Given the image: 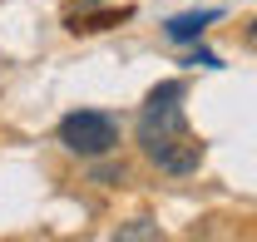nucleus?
Here are the masks:
<instances>
[{"label":"nucleus","mask_w":257,"mask_h":242,"mask_svg":"<svg viewBox=\"0 0 257 242\" xmlns=\"http://www.w3.org/2000/svg\"><path fill=\"white\" fill-rule=\"evenodd\" d=\"M139 149L168 178L198 173L203 144L188 134V119H183V79H163L149 89L144 109H139Z\"/></svg>","instance_id":"1"},{"label":"nucleus","mask_w":257,"mask_h":242,"mask_svg":"<svg viewBox=\"0 0 257 242\" xmlns=\"http://www.w3.org/2000/svg\"><path fill=\"white\" fill-rule=\"evenodd\" d=\"M60 144L79 158H109L119 149V119L104 109H69L60 119Z\"/></svg>","instance_id":"2"},{"label":"nucleus","mask_w":257,"mask_h":242,"mask_svg":"<svg viewBox=\"0 0 257 242\" xmlns=\"http://www.w3.org/2000/svg\"><path fill=\"white\" fill-rule=\"evenodd\" d=\"M213 20H223V10H213V5H208V10H183V15H173V20L163 25V35L178 40V45H188V40H198Z\"/></svg>","instance_id":"3"},{"label":"nucleus","mask_w":257,"mask_h":242,"mask_svg":"<svg viewBox=\"0 0 257 242\" xmlns=\"http://www.w3.org/2000/svg\"><path fill=\"white\" fill-rule=\"evenodd\" d=\"M134 10H89V15H69V30L74 35H94V30H109V25H119L128 20Z\"/></svg>","instance_id":"4"},{"label":"nucleus","mask_w":257,"mask_h":242,"mask_svg":"<svg viewBox=\"0 0 257 242\" xmlns=\"http://www.w3.org/2000/svg\"><path fill=\"white\" fill-rule=\"evenodd\" d=\"M114 237H119V242H159L163 227H159V222H149V217H139V222H124Z\"/></svg>","instance_id":"5"},{"label":"nucleus","mask_w":257,"mask_h":242,"mask_svg":"<svg viewBox=\"0 0 257 242\" xmlns=\"http://www.w3.org/2000/svg\"><path fill=\"white\" fill-rule=\"evenodd\" d=\"M188 64H203V69H218L223 60H218L213 50H193V55H188Z\"/></svg>","instance_id":"6"},{"label":"nucleus","mask_w":257,"mask_h":242,"mask_svg":"<svg viewBox=\"0 0 257 242\" xmlns=\"http://www.w3.org/2000/svg\"><path fill=\"white\" fill-rule=\"evenodd\" d=\"M94 178L99 183H124V163H119V168H94Z\"/></svg>","instance_id":"7"},{"label":"nucleus","mask_w":257,"mask_h":242,"mask_svg":"<svg viewBox=\"0 0 257 242\" xmlns=\"http://www.w3.org/2000/svg\"><path fill=\"white\" fill-rule=\"evenodd\" d=\"M242 40H247V50L257 55V20H247V30H242Z\"/></svg>","instance_id":"8"}]
</instances>
